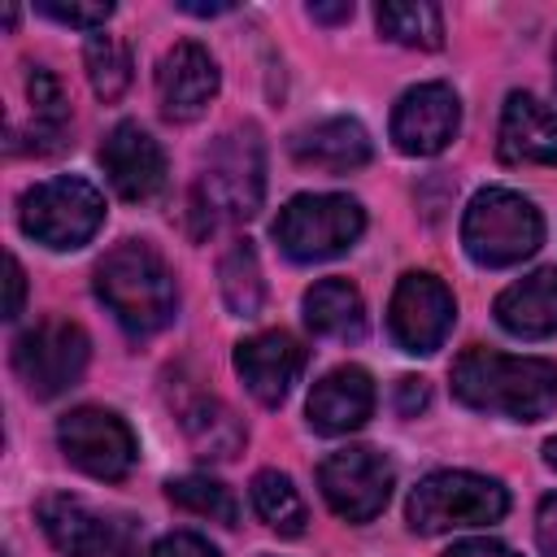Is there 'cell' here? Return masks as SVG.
I'll return each mask as SVG.
<instances>
[{"label": "cell", "instance_id": "6da1fadb", "mask_svg": "<svg viewBox=\"0 0 557 557\" xmlns=\"http://www.w3.org/2000/svg\"><path fill=\"white\" fill-rule=\"evenodd\" d=\"M453 396L479 413L540 422L557 409V361L466 348L453 361Z\"/></svg>", "mask_w": 557, "mask_h": 557}, {"label": "cell", "instance_id": "7a4b0ae2", "mask_svg": "<svg viewBox=\"0 0 557 557\" xmlns=\"http://www.w3.org/2000/svg\"><path fill=\"white\" fill-rule=\"evenodd\" d=\"M96 296L104 300V309L117 318V326L131 339L157 335L174 318V305H178L170 265L161 261L157 248H148L139 239H126L100 257Z\"/></svg>", "mask_w": 557, "mask_h": 557}, {"label": "cell", "instance_id": "3957f363", "mask_svg": "<svg viewBox=\"0 0 557 557\" xmlns=\"http://www.w3.org/2000/svg\"><path fill=\"white\" fill-rule=\"evenodd\" d=\"M265 196V157H261V139L252 126L222 135L191 187V218H196V235L218 231V226H235L248 222L261 209Z\"/></svg>", "mask_w": 557, "mask_h": 557}, {"label": "cell", "instance_id": "277c9868", "mask_svg": "<svg viewBox=\"0 0 557 557\" xmlns=\"http://www.w3.org/2000/svg\"><path fill=\"white\" fill-rule=\"evenodd\" d=\"M461 244H466L470 261H479L487 270H505V265L527 261L544 244V218L527 196H518L509 187H483L466 205Z\"/></svg>", "mask_w": 557, "mask_h": 557}, {"label": "cell", "instance_id": "5b68a950", "mask_svg": "<svg viewBox=\"0 0 557 557\" xmlns=\"http://www.w3.org/2000/svg\"><path fill=\"white\" fill-rule=\"evenodd\" d=\"M505 509L509 492L496 479L470 470H435L409 492L405 518L418 535H440L457 527H492L505 518Z\"/></svg>", "mask_w": 557, "mask_h": 557}, {"label": "cell", "instance_id": "8992f818", "mask_svg": "<svg viewBox=\"0 0 557 557\" xmlns=\"http://www.w3.org/2000/svg\"><path fill=\"white\" fill-rule=\"evenodd\" d=\"M270 231L292 261H326L361 239L366 209L339 191H300L278 209Z\"/></svg>", "mask_w": 557, "mask_h": 557}, {"label": "cell", "instance_id": "52a82bcc", "mask_svg": "<svg viewBox=\"0 0 557 557\" xmlns=\"http://www.w3.org/2000/svg\"><path fill=\"white\" fill-rule=\"evenodd\" d=\"M17 222L44 248H83L104 222V196L87 178H48L17 200Z\"/></svg>", "mask_w": 557, "mask_h": 557}, {"label": "cell", "instance_id": "ba28073f", "mask_svg": "<svg viewBox=\"0 0 557 557\" xmlns=\"http://www.w3.org/2000/svg\"><path fill=\"white\" fill-rule=\"evenodd\" d=\"M87 357H91V339L70 318H44L13 339V370L35 400H52L70 392L83 379Z\"/></svg>", "mask_w": 557, "mask_h": 557}, {"label": "cell", "instance_id": "9c48e42d", "mask_svg": "<svg viewBox=\"0 0 557 557\" xmlns=\"http://www.w3.org/2000/svg\"><path fill=\"white\" fill-rule=\"evenodd\" d=\"M57 444L61 453L91 479H126L139 461V444H135V431L113 413V409H96V405H83V409H70L61 422H57Z\"/></svg>", "mask_w": 557, "mask_h": 557}, {"label": "cell", "instance_id": "30bf717a", "mask_svg": "<svg viewBox=\"0 0 557 557\" xmlns=\"http://www.w3.org/2000/svg\"><path fill=\"white\" fill-rule=\"evenodd\" d=\"M396 470L383 453L374 448H335L322 466H318V487L326 496V505L344 518V522H370L383 513L387 496H392Z\"/></svg>", "mask_w": 557, "mask_h": 557}, {"label": "cell", "instance_id": "8fae6325", "mask_svg": "<svg viewBox=\"0 0 557 557\" xmlns=\"http://www.w3.org/2000/svg\"><path fill=\"white\" fill-rule=\"evenodd\" d=\"M453 322H457V300L435 274H426V270L400 274L392 305H387V331L405 352H413V357L435 352L448 339Z\"/></svg>", "mask_w": 557, "mask_h": 557}, {"label": "cell", "instance_id": "7c38bea8", "mask_svg": "<svg viewBox=\"0 0 557 557\" xmlns=\"http://www.w3.org/2000/svg\"><path fill=\"white\" fill-rule=\"evenodd\" d=\"M39 527L61 557H139L131 527L87 509L78 496H44Z\"/></svg>", "mask_w": 557, "mask_h": 557}, {"label": "cell", "instance_id": "4fadbf2b", "mask_svg": "<svg viewBox=\"0 0 557 557\" xmlns=\"http://www.w3.org/2000/svg\"><path fill=\"white\" fill-rule=\"evenodd\" d=\"M461 126V100L448 83H418L392 109V144L405 157H435Z\"/></svg>", "mask_w": 557, "mask_h": 557}, {"label": "cell", "instance_id": "5bb4252c", "mask_svg": "<svg viewBox=\"0 0 557 557\" xmlns=\"http://www.w3.org/2000/svg\"><path fill=\"white\" fill-rule=\"evenodd\" d=\"M100 165L122 200H152L165 187V152L139 122H117L100 144Z\"/></svg>", "mask_w": 557, "mask_h": 557}, {"label": "cell", "instance_id": "9a60e30c", "mask_svg": "<svg viewBox=\"0 0 557 557\" xmlns=\"http://www.w3.org/2000/svg\"><path fill=\"white\" fill-rule=\"evenodd\" d=\"M218 61L209 57V48L183 39L174 44L161 65H157V100H161V113L170 122H196L209 100L218 96Z\"/></svg>", "mask_w": 557, "mask_h": 557}, {"label": "cell", "instance_id": "2e32d148", "mask_svg": "<svg viewBox=\"0 0 557 557\" xmlns=\"http://www.w3.org/2000/svg\"><path fill=\"white\" fill-rule=\"evenodd\" d=\"M300 366L305 348L287 331H257L235 344V370L261 405H283L292 383L300 379Z\"/></svg>", "mask_w": 557, "mask_h": 557}, {"label": "cell", "instance_id": "e0dca14e", "mask_svg": "<svg viewBox=\"0 0 557 557\" xmlns=\"http://www.w3.org/2000/svg\"><path fill=\"white\" fill-rule=\"evenodd\" d=\"M496 152L505 165H557V109L531 91H509Z\"/></svg>", "mask_w": 557, "mask_h": 557}, {"label": "cell", "instance_id": "ac0fdd59", "mask_svg": "<svg viewBox=\"0 0 557 557\" xmlns=\"http://www.w3.org/2000/svg\"><path fill=\"white\" fill-rule=\"evenodd\" d=\"M309 426L322 435H348L374 413V379L361 366H339L309 392Z\"/></svg>", "mask_w": 557, "mask_h": 557}, {"label": "cell", "instance_id": "d6986e66", "mask_svg": "<svg viewBox=\"0 0 557 557\" xmlns=\"http://www.w3.org/2000/svg\"><path fill=\"white\" fill-rule=\"evenodd\" d=\"M292 157L305 170H322V174H348L361 170L370 161V135L357 117H326L305 126L292 139Z\"/></svg>", "mask_w": 557, "mask_h": 557}, {"label": "cell", "instance_id": "ffe728a7", "mask_svg": "<svg viewBox=\"0 0 557 557\" xmlns=\"http://www.w3.org/2000/svg\"><path fill=\"white\" fill-rule=\"evenodd\" d=\"M496 322L518 339L557 335V265H544L496 296Z\"/></svg>", "mask_w": 557, "mask_h": 557}, {"label": "cell", "instance_id": "44dd1931", "mask_svg": "<svg viewBox=\"0 0 557 557\" xmlns=\"http://www.w3.org/2000/svg\"><path fill=\"white\" fill-rule=\"evenodd\" d=\"M178 422H183L187 444H191L196 457H205V461H231L235 453H244L248 431H244L239 413H235L222 396H213V392L187 396V400L178 405Z\"/></svg>", "mask_w": 557, "mask_h": 557}, {"label": "cell", "instance_id": "7402d4cb", "mask_svg": "<svg viewBox=\"0 0 557 557\" xmlns=\"http://www.w3.org/2000/svg\"><path fill=\"white\" fill-rule=\"evenodd\" d=\"M305 322L322 339L352 344L366 335V305L348 278H322L305 292Z\"/></svg>", "mask_w": 557, "mask_h": 557}, {"label": "cell", "instance_id": "603a6c76", "mask_svg": "<svg viewBox=\"0 0 557 557\" xmlns=\"http://www.w3.org/2000/svg\"><path fill=\"white\" fill-rule=\"evenodd\" d=\"M26 96H30V148L35 152L61 148L65 126H70V100L61 91V78L52 70H44V65H30Z\"/></svg>", "mask_w": 557, "mask_h": 557}, {"label": "cell", "instance_id": "cb8c5ba5", "mask_svg": "<svg viewBox=\"0 0 557 557\" xmlns=\"http://www.w3.org/2000/svg\"><path fill=\"white\" fill-rule=\"evenodd\" d=\"M218 287H222V300L235 318H257L261 305H265V278H261V261H257V248L248 239H235L222 261H218Z\"/></svg>", "mask_w": 557, "mask_h": 557}, {"label": "cell", "instance_id": "d4e9b609", "mask_svg": "<svg viewBox=\"0 0 557 557\" xmlns=\"http://www.w3.org/2000/svg\"><path fill=\"white\" fill-rule=\"evenodd\" d=\"M374 22L387 39H396L405 48L435 52L444 44V13L426 0H383L374 9Z\"/></svg>", "mask_w": 557, "mask_h": 557}, {"label": "cell", "instance_id": "484cf974", "mask_svg": "<svg viewBox=\"0 0 557 557\" xmlns=\"http://www.w3.org/2000/svg\"><path fill=\"white\" fill-rule=\"evenodd\" d=\"M252 509L278 535H300L309 522V509L283 470H257L252 474Z\"/></svg>", "mask_w": 557, "mask_h": 557}, {"label": "cell", "instance_id": "4316f807", "mask_svg": "<svg viewBox=\"0 0 557 557\" xmlns=\"http://www.w3.org/2000/svg\"><path fill=\"white\" fill-rule=\"evenodd\" d=\"M83 61H87V78H91L100 100H117L131 87L135 61H131V48L117 35H91L87 48H83Z\"/></svg>", "mask_w": 557, "mask_h": 557}, {"label": "cell", "instance_id": "83f0119b", "mask_svg": "<svg viewBox=\"0 0 557 557\" xmlns=\"http://www.w3.org/2000/svg\"><path fill=\"white\" fill-rule=\"evenodd\" d=\"M165 496H170L178 509L200 513V518L222 522V527H235V518H239V505H235L231 487H222V483L209 479V474H178V479L165 483Z\"/></svg>", "mask_w": 557, "mask_h": 557}, {"label": "cell", "instance_id": "f1b7e54d", "mask_svg": "<svg viewBox=\"0 0 557 557\" xmlns=\"http://www.w3.org/2000/svg\"><path fill=\"white\" fill-rule=\"evenodd\" d=\"M39 13H44V17H52V22H61V26L100 30V26L113 17V4H109V0H96V4H52V0H44V4H39Z\"/></svg>", "mask_w": 557, "mask_h": 557}, {"label": "cell", "instance_id": "f546056e", "mask_svg": "<svg viewBox=\"0 0 557 557\" xmlns=\"http://www.w3.org/2000/svg\"><path fill=\"white\" fill-rule=\"evenodd\" d=\"M152 557H222V553H218L209 540L191 535V531H170V535L157 540Z\"/></svg>", "mask_w": 557, "mask_h": 557}, {"label": "cell", "instance_id": "4dcf8cb0", "mask_svg": "<svg viewBox=\"0 0 557 557\" xmlns=\"http://www.w3.org/2000/svg\"><path fill=\"white\" fill-rule=\"evenodd\" d=\"M535 540H540V553H544V557H557V492L540 500V513H535Z\"/></svg>", "mask_w": 557, "mask_h": 557}, {"label": "cell", "instance_id": "1f68e13d", "mask_svg": "<svg viewBox=\"0 0 557 557\" xmlns=\"http://www.w3.org/2000/svg\"><path fill=\"white\" fill-rule=\"evenodd\" d=\"M422 405H426V379H413V374H405V379L396 383V409H400L405 418H413Z\"/></svg>", "mask_w": 557, "mask_h": 557}, {"label": "cell", "instance_id": "d6a6232c", "mask_svg": "<svg viewBox=\"0 0 557 557\" xmlns=\"http://www.w3.org/2000/svg\"><path fill=\"white\" fill-rule=\"evenodd\" d=\"M444 557H518V553L505 548V544H496V540H461Z\"/></svg>", "mask_w": 557, "mask_h": 557}, {"label": "cell", "instance_id": "836d02e7", "mask_svg": "<svg viewBox=\"0 0 557 557\" xmlns=\"http://www.w3.org/2000/svg\"><path fill=\"white\" fill-rule=\"evenodd\" d=\"M22 300H26V274H22V261L9 257V300H4V318H17V313H22Z\"/></svg>", "mask_w": 557, "mask_h": 557}, {"label": "cell", "instance_id": "e575fe53", "mask_svg": "<svg viewBox=\"0 0 557 557\" xmlns=\"http://www.w3.org/2000/svg\"><path fill=\"white\" fill-rule=\"evenodd\" d=\"M309 17L313 22H348L352 4H309Z\"/></svg>", "mask_w": 557, "mask_h": 557}, {"label": "cell", "instance_id": "d590c367", "mask_svg": "<svg viewBox=\"0 0 557 557\" xmlns=\"http://www.w3.org/2000/svg\"><path fill=\"white\" fill-rule=\"evenodd\" d=\"M183 13H191V17H218V13H231V4H178Z\"/></svg>", "mask_w": 557, "mask_h": 557}, {"label": "cell", "instance_id": "8d00e7d4", "mask_svg": "<svg viewBox=\"0 0 557 557\" xmlns=\"http://www.w3.org/2000/svg\"><path fill=\"white\" fill-rule=\"evenodd\" d=\"M544 461H548V466H553V470H557V435H553V440H548V444H544Z\"/></svg>", "mask_w": 557, "mask_h": 557}, {"label": "cell", "instance_id": "74e56055", "mask_svg": "<svg viewBox=\"0 0 557 557\" xmlns=\"http://www.w3.org/2000/svg\"><path fill=\"white\" fill-rule=\"evenodd\" d=\"M553 87H557V48H553Z\"/></svg>", "mask_w": 557, "mask_h": 557}]
</instances>
